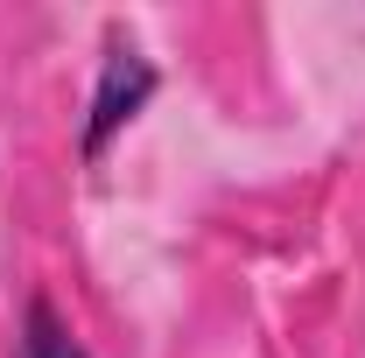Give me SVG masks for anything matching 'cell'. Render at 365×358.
<instances>
[{"label":"cell","instance_id":"2","mask_svg":"<svg viewBox=\"0 0 365 358\" xmlns=\"http://www.w3.org/2000/svg\"><path fill=\"white\" fill-rule=\"evenodd\" d=\"M14 358H91L78 344V330L56 316L49 295H29V310H21V337H14Z\"/></svg>","mask_w":365,"mask_h":358},{"label":"cell","instance_id":"1","mask_svg":"<svg viewBox=\"0 0 365 358\" xmlns=\"http://www.w3.org/2000/svg\"><path fill=\"white\" fill-rule=\"evenodd\" d=\"M148 91H155V63H148L134 43H113L106 49V71H98V91H91V113H85L78 148H85V155H106V140L148 106Z\"/></svg>","mask_w":365,"mask_h":358}]
</instances>
